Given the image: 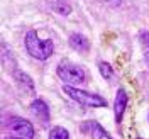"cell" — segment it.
Returning a JSON list of instances; mask_svg holds the SVG:
<instances>
[{
  "instance_id": "cell-5",
  "label": "cell",
  "mask_w": 149,
  "mask_h": 139,
  "mask_svg": "<svg viewBox=\"0 0 149 139\" xmlns=\"http://www.w3.org/2000/svg\"><path fill=\"white\" fill-rule=\"evenodd\" d=\"M127 102H129V97L124 88H119L117 90V95H115V102H113V112H115V122L122 121V115H124V110L127 107Z\"/></svg>"
},
{
  "instance_id": "cell-10",
  "label": "cell",
  "mask_w": 149,
  "mask_h": 139,
  "mask_svg": "<svg viewBox=\"0 0 149 139\" xmlns=\"http://www.w3.org/2000/svg\"><path fill=\"white\" fill-rule=\"evenodd\" d=\"M141 44H142V53H144V61L149 66V32L141 34Z\"/></svg>"
},
{
  "instance_id": "cell-1",
  "label": "cell",
  "mask_w": 149,
  "mask_h": 139,
  "mask_svg": "<svg viewBox=\"0 0 149 139\" xmlns=\"http://www.w3.org/2000/svg\"><path fill=\"white\" fill-rule=\"evenodd\" d=\"M26 49L32 58L44 61L53 54L54 46L49 39H39L36 31H29L26 34Z\"/></svg>"
},
{
  "instance_id": "cell-11",
  "label": "cell",
  "mask_w": 149,
  "mask_h": 139,
  "mask_svg": "<svg viewBox=\"0 0 149 139\" xmlns=\"http://www.w3.org/2000/svg\"><path fill=\"white\" fill-rule=\"evenodd\" d=\"M53 9H54L58 14H61V15H68V14L71 12V7L66 3L65 0H59L58 3H54V5H53Z\"/></svg>"
},
{
  "instance_id": "cell-6",
  "label": "cell",
  "mask_w": 149,
  "mask_h": 139,
  "mask_svg": "<svg viewBox=\"0 0 149 139\" xmlns=\"http://www.w3.org/2000/svg\"><path fill=\"white\" fill-rule=\"evenodd\" d=\"M31 112L34 114V117L37 121L42 122V124H46L49 121V109H47V105L42 100H34L32 105H31Z\"/></svg>"
},
{
  "instance_id": "cell-3",
  "label": "cell",
  "mask_w": 149,
  "mask_h": 139,
  "mask_svg": "<svg viewBox=\"0 0 149 139\" xmlns=\"http://www.w3.org/2000/svg\"><path fill=\"white\" fill-rule=\"evenodd\" d=\"M58 76L68 85H78L85 82V71L80 66L70 65V63H63L58 66Z\"/></svg>"
},
{
  "instance_id": "cell-7",
  "label": "cell",
  "mask_w": 149,
  "mask_h": 139,
  "mask_svg": "<svg viewBox=\"0 0 149 139\" xmlns=\"http://www.w3.org/2000/svg\"><path fill=\"white\" fill-rule=\"evenodd\" d=\"M70 46L73 47L74 51H78V53H86L90 49V43L81 34H71L70 36Z\"/></svg>"
},
{
  "instance_id": "cell-14",
  "label": "cell",
  "mask_w": 149,
  "mask_h": 139,
  "mask_svg": "<svg viewBox=\"0 0 149 139\" xmlns=\"http://www.w3.org/2000/svg\"><path fill=\"white\" fill-rule=\"evenodd\" d=\"M7 139H22V138H19V136H12V138H7Z\"/></svg>"
},
{
  "instance_id": "cell-8",
  "label": "cell",
  "mask_w": 149,
  "mask_h": 139,
  "mask_svg": "<svg viewBox=\"0 0 149 139\" xmlns=\"http://www.w3.org/2000/svg\"><path fill=\"white\" fill-rule=\"evenodd\" d=\"M14 76H15V80H17L20 90H24L26 93L34 92V83H32V80H31L26 73H22V71H14Z\"/></svg>"
},
{
  "instance_id": "cell-12",
  "label": "cell",
  "mask_w": 149,
  "mask_h": 139,
  "mask_svg": "<svg viewBox=\"0 0 149 139\" xmlns=\"http://www.w3.org/2000/svg\"><path fill=\"white\" fill-rule=\"evenodd\" d=\"M98 68H100V75H102L103 78H105V80H110L112 75H113V68H112L109 63H100Z\"/></svg>"
},
{
  "instance_id": "cell-9",
  "label": "cell",
  "mask_w": 149,
  "mask_h": 139,
  "mask_svg": "<svg viewBox=\"0 0 149 139\" xmlns=\"http://www.w3.org/2000/svg\"><path fill=\"white\" fill-rule=\"evenodd\" d=\"M70 138V134H68V131L65 127H53V129L49 131V139H68Z\"/></svg>"
},
{
  "instance_id": "cell-13",
  "label": "cell",
  "mask_w": 149,
  "mask_h": 139,
  "mask_svg": "<svg viewBox=\"0 0 149 139\" xmlns=\"http://www.w3.org/2000/svg\"><path fill=\"white\" fill-rule=\"evenodd\" d=\"M100 2L105 5H110V7H119L122 3V0H100Z\"/></svg>"
},
{
  "instance_id": "cell-4",
  "label": "cell",
  "mask_w": 149,
  "mask_h": 139,
  "mask_svg": "<svg viewBox=\"0 0 149 139\" xmlns=\"http://www.w3.org/2000/svg\"><path fill=\"white\" fill-rule=\"evenodd\" d=\"M9 131L14 136H19L22 139H34V127L32 124L26 119H20V117H12L7 124Z\"/></svg>"
},
{
  "instance_id": "cell-2",
  "label": "cell",
  "mask_w": 149,
  "mask_h": 139,
  "mask_svg": "<svg viewBox=\"0 0 149 139\" xmlns=\"http://www.w3.org/2000/svg\"><path fill=\"white\" fill-rule=\"evenodd\" d=\"M63 90H65V93L71 98V100L81 103V105H88V107H105V105H107L105 98H102L100 95L88 93V92H85V90L74 88V87H71V85H66Z\"/></svg>"
}]
</instances>
